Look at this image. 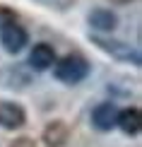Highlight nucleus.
I'll return each mask as SVG.
<instances>
[{
	"instance_id": "f257e3e1",
	"label": "nucleus",
	"mask_w": 142,
	"mask_h": 147,
	"mask_svg": "<svg viewBox=\"0 0 142 147\" xmlns=\"http://www.w3.org/2000/svg\"><path fill=\"white\" fill-rule=\"evenodd\" d=\"M53 65H55V77H58L60 82H65V84H77V82H82V80L89 75L87 58L77 56V53H70V56L60 58L58 63H53Z\"/></svg>"
},
{
	"instance_id": "f03ea898",
	"label": "nucleus",
	"mask_w": 142,
	"mask_h": 147,
	"mask_svg": "<svg viewBox=\"0 0 142 147\" xmlns=\"http://www.w3.org/2000/svg\"><path fill=\"white\" fill-rule=\"evenodd\" d=\"M92 41L101 48V51L111 53V56L125 60V63H133V65H140V51L125 41H116V39H104V36H92Z\"/></svg>"
},
{
	"instance_id": "7ed1b4c3",
	"label": "nucleus",
	"mask_w": 142,
	"mask_h": 147,
	"mask_svg": "<svg viewBox=\"0 0 142 147\" xmlns=\"http://www.w3.org/2000/svg\"><path fill=\"white\" fill-rule=\"evenodd\" d=\"M29 41V34L27 29L22 27L20 22L15 24H7V27H0V44L7 53H20Z\"/></svg>"
},
{
	"instance_id": "20e7f679",
	"label": "nucleus",
	"mask_w": 142,
	"mask_h": 147,
	"mask_svg": "<svg viewBox=\"0 0 142 147\" xmlns=\"http://www.w3.org/2000/svg\"><path fill=\"white\" fill-rule=\"evenodd\" d=\"M92 123H94L96 130H111V128H116V123H118V106L111 101H104L99 104V106L92 111Z\"/></svg>"
},
{
	"instance_id": "39448f33",
	"label": "nucleus",
	"mask_w": 142,
	"mask_h": 147,
	"mask_svg": "<svg viewBox=\"0 0 142 147\" xmlns=\"http://www.w3.org/2000/svg\"><path fill=\"white\" fill-rule=\"evenodd\" d=\"M27 123V113L20 104L15 101H0V128H7V130H15V128H22Z\"/></svg>"
},
{
	"instance_id": "423d86ee",
	"label": "nucleus",
	"mask_w": 142,
	"mask_h": 147,
	"mask_svg": "<svg viewBox=\"0 0 142 147\" xmlns=\"http://www.w3.org/2000/svg\"><path fill=\"white\" fill-rule=\"evenodd\" d=\"M53 63H55V51H53V46H48V44H36V46L32 48V53H29V65H32L34 70H48Z\"/></svg>"
},
{
	"instance_id": "0eeeda50",
	"label": "nucleus",
	"mask_w": 142,
	"mask_h": 147,
	"mask_svg": "<svg viewBox=\"0 0 142 147\" xmlns=\"http://www.w3.org/2000/svg\"><path fill=\"white\" fill-rule=\"evenodd\" d=\"M67 135H70V130H67L65 121H51V123L44 128V142H46V147H63L67 142Z\"/></svg>"
},
{
	"instance_id": "6e6552de",
	"label": "nucleus",
	"mask_w": 142,
	"mask_h": 147,
	"mask_svg": "<svg viewBox=\"0 0 142 147\" xmlns=\"http://www.w3.org/2000/svg\"><path fill=\"white\" fill-rule=\"evenodd\" d=\"M89 27H94L96 32H113L118 27V17L106 7H96L89 12Z\"/></svg>"
},
{
	"instance_id": "1a4fd4ad",
	"label": "nucleus",
	"mask_w": 142,
	"mask_h": 147,
	"mask_svg": "<svg viewBox=\"0 0 142 147\" xmlns=\"http://www.w3.org/2000/svg\"><path fill=\"white\" fill-rule=\"evenodd\" d=\"M140 123H142V118H140L137 109L118 111V123H116V125H120V130L125 133V135H137V133H140Z\"/></svg>"
},
{
	"instance_id": "9d476101",
	"label": "nucleus",
	"mask_w": 142,
	"mask_h": 147,
	"mask_svg": "<svg viewBox=\"0 0 142 147\" xmlns=\"http://www.w3.org/2000/svg\"><path fill=\"white\" fill-rule=\"evenodd\" d=\"M17 22V12L7 7V5H0V27H7V24Z\"/></svg>"
},
{
	"instance_id": "9b49d317",
	"label": "nucleus",
	"mask_w": 142,
	"mask_h": 147,
	"mask_svg": "<svg viewBox=\"0 0 142 147\" xmlns=\"http://www.w3.org/2000/svg\"><path fill=\"white\" fill-rule=\"evenodd\" d=\"M10 147H36V145H34V140H32V138H17Z\"/></svg>"
},
{
	"instance_id": "f8f14e48",
	"label": "nucleus",
	"mask_w": 142,
	"mask_h": 147,
	"mask_svg": "<svg viewBox=\"0 0 142 147\" xmlns=\"http://www.w3.org/2000/svg\"><path fill=\"white\" fill-rule=\"evenodd\" d=\"M111 3H116V5H128V3H133V0H111Z\"/></svg>"
}]
</instances>
